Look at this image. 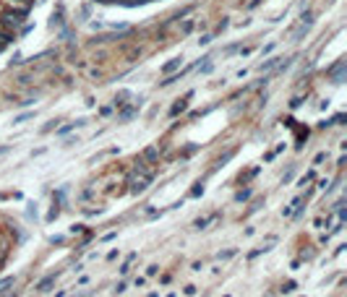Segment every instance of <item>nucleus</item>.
<instances>
[{"label": "nucleus", "instance_id": "nucleus-6", "mask_svg": "<svg viewBox=\"0 0 347 297\" xmlns=\"http://www.w3.org/2000/svg\"><path fill=\"white\" fill-rule=\"evenodd\" d=\"M157 156H159V151H157L154 146H149V149L144 151V159H149V162H157Z\"/></svg>", "mask_w": 347, "mask_h": 297}, {"label": "nucleus", "instance_id": "nucleus-10", "mask_svg": "<svg viewBox=\"0 0 347 297\" xmlns=\"http://www.w3.org/2000/svg\"><path fill=\"white\" fill-rule=\"evenodd\" d=\"M191 29H193V21H185V24H183V26H180V32H183V34H188V32H191Z\"/></svg>", "mask_w": 347, "mask_h": 297}, {"label": "nucleus", "instance_id": "nucleus-12", "mask_svg": "<svg viewBox=\"0 0 347 297\" xmlns=\"http://www.w3.org/2000/svg\"><path fill=\"white\" fill-rule=\"evenodd\" d=\"M248 196H251V191H243V193H237V196H235V201H246Z\"/></svg>", "mask_w": 347, "mask_h": 297}, {"label": "nucleus", "instance_id": "nucleus-9", "mask_svg": "<svg viewBox=\"0 0 347 297\" xmlns=\"http://www.w3.org/2000/svg\"><path fill=\"white\" fill-rule=\"evenodd\" d=\"M29 118H34V112H24V115H18L16 123H24V120H29Z\"/></svg>", "mask_w": 347, "mask_h": 297}, {"label": "nucleus", "instance_id": "nucleus-11", "mask_svg": "<svg viewBox=\"0 0 347 297\" xmlns=\"http://www.w3.org/2000/svg\"><path fill=\"white\" fill-rule=\"evenodd\" d=\"M277 60H279V58H274V60H269V63H264V65H261V71H269V68H274V65H277Z\"/></svg>", "mask_w": 347, "mask_h": 297}, {"label": "nucleus", "instance_id": "nucleus-4", "mask_svg": "<svg viewBox=\"0 0 347 297\" xmlns=\"http://www.w3.org/2000/svg\"><path fill=\"white\" fill-rule=\"evenodd\" d=\"M188 99H191V94H188L185 99H180L178 104H172V110H170V115H178V112H183V110L188 107Z\"/></svg>", "mask_w": 347, "mask_h": 297}, {"label": "nucleus", "instance_id": "nucleus-14", "mask_svg": "<svg viewBox=\"0 0 347 297\" xmlns=\"http://www.w3.org/2000/svg\"><path fill=\"white\" fill-rule=\"evenodd\" d=\"M16 3H24V8H29V6L34 3V0H16Z\"/></svg>", "mask_w": 347, "mask_h": 297}, {"label": "nucleus", "instance_id": "nucleus-5", "mask_svg": "<svg viewBox=\"0 0 347 297\" xmlns=\"http://www.w3.org/2000/svg\"><path fill=\"white\" fill-rule=\"evenodd\" d=\"M342 71H344V60H339V63L332 68V73H334V81H337V84L342 81Z\"/></svg>", "mask_w": 347, "mask_h": 297}, {"label": "nucleus", "instance_id": "nucleus-13", "mask_svg": "<svg viewBox=\"0 0 347 297\" xmlns=\"http://www.w3.org/2000/svg\"><path fill=\"white\" fill-rule=\"evenodd\" d=\"M292 289H295V282H287L285 287H282V292H292Z\"/></svg>", "mask_w": 347, "mask_h": 297}, {"label": "nucleus", "instance_id": "nucleus-1", "mask_svg": "<svg viewBox=\"0 0 347 297\" xmlns=\"http://www.w3.org/2000/svg\"><path fill=\"white\" fill-rule=\"evenodd\" d=\"M26 13H29V8H21V11H6L3 16H0V26H3L6 32H11V34H13L21 24H24Z\"/></svg>", "mask_w": 347, "mask_h": 297}, {"label": "nucleus", "instance_id": "nucleus-2", "mask_svg": "<svg viewBox=\"0 0 347 297\" xmlns=\"http://www.w3.org/2000/svg\"><path fill=\"white\" fill-rule=\"evenodd\" d=\"M180 63H183V58H172L170 63H165V65H162V73H165V76H170V73H175L178 68H180Z\"/></svg>", "mask_w": 347, "mask_h": 297}, {"label": "nucleus", "instance_id": "nucleus-8", "mask_svg": "<svg viewBox=\"0 0 347 297\" xmlns=\"http://www.w3.org/2000/svg\"><path fill=\"white\" fill-rule=\"evenodd\" d=\"M123 6H141V3H146V0H120Z\"/></svg>", "mask_w": 347, "mask_h": 297}, {"label": "nucleus", "instance_id": "nucleus-15", "mask_svg": "<svg viewBox=\"0 0 347 297\" xmlns=\"http://www.w3.org/2000/svg\"><path fill=\"white\" fill-rule=\"evenodd\" d=\"M3 151H8V146H0V154H3Z\"/></svg>", "mask_w": 347, "mask_h": 297}, {"label": "nucleus", "instance_id": "nucleus-7", "mask_svg": "<svg viewBox=\"0 0 347 297\" xmlns=\"http://www.w3.org/2000/svg\"><path fill=\"white\" fill-rule=\"evenodd\" d=\"M217 217H220V214H209V217H204V219H199V222H196V227H199V230H204V227H206L209 222H214Z\"/></svg>", "mask_w": 347, "mask_h": 297}, {"label": "nucleus", "instance_id": "nucleus-3", "mask_svg": "<svg viewBox=\"0 0 347 297\" xmlns=\"http://www.w3.org/2000/svg\"><path fill=\"white\" fill-rule=\"evenodd\" d=\"M55 277H58V274H50V277H45V279H42V282L37 284V289H39V292H47V289L55 284Z\"/></svg>", "mask_w": 347, "mask_h": 297}]
</instances>
